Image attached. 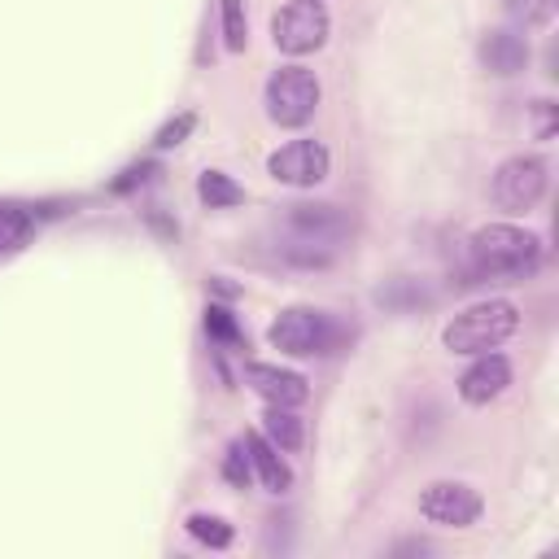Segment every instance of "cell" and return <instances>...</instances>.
Masks as SVG:
<instances>
[{"instance_id":"16","label":"cell","mask_w":559,"mask_h":559,"mask_svg":"<svg viewBox=\"0 0 559 559\" xmlns=\"http://www.w3.org/2000/svg\"><path fill=\"white\" fill-rule=\"evenodd\" d=\"M188 533H192L197 542H205V546H214V550H223V546H231V524H227V520H218V515H205V511H197V515H188Z\"/></svg>"},{"instance_id":"7","label":"cell","mask_w":559,"mask_h":559,"mask_svg":"<svg viewBox=\"0 0 559 559\" xmlns=\"http://www.w3.org/2000/svg\"><path fill=\"white\" fill-rule=\"evenodd\" d=\"M419 511H424L428 524H441V528H472V524L480 520L485 502H480L476 489H467V485H459V480H437V485H428V489L419 493Z\"/></svg>"},{"instance_id":"5","label":"cell","mask_w":559,"mask_h":559,"mask_svg":"<svg viewBox=\"0 0 559 559\" xmlns=\"http://www.w3.org/2000/svg\"><path fill=\"white\" fill-rule=\"evenodd\" d=\"M328 26H332V22H328V9H323L319 0H293V4H284V9L271 17V39H275L280 52L306 57V52L323 48Z\"/></svg>"},{"instance_id":"17","label":"cell","mask_w":559,"mask_h":559,"mask_svg":"<svg viewBox=\"0 0 559 559\" xmlns=\"http://www.w3.org/2000/svg\"><path fill=\"white\" fill-rule=\"evenodd\" d=\"M31 236V214H22V210H0V249H17L22 240Z\"/></svg>"},{"instance_id":"19","label":"cell","mask_w":559,"mask_h":559,"mask_svg":"<svg viewBox=\"0 0 559 559\" xmlns=\"http://www.w3.org/2000/svg\"><path fill=\"white\" fill-rule=\"evenodd\" d=\"M223 39H227V48H231V52H240V48H245V39H249L240 0H223Z\"/></svg>"},{"instance_id":"12","label":"cell","mask_w":559,"mask_h":559,"mask_svg":"<svg viewBox=\"0 0 559 559\" xmlns=\"http://www.w3.org/2000/svg\"><path fill=\"white\" fill-rule=\"evenodd\" d=\"M480 61H485L489 74H502V79L507 74H520L524 61H528V44L515 31H489L480 39Z\"/></svg>"},{"instance_id":"3","label":"cell","mask_w":559,"mask_h":559,"mask_svg":"<svg viewBox=\"0 0 559 559\" xmlns=\"http://www.w3.org/2000/svg\"><path fill=\"white\" fill-rule=\"evenodd\" d=\"M345 231L349 218L341 214V205H288V236L297 240L288 245V253L301 262H328Z\"/></svg>"},{"instance_id":"8","label":"cell","mask_w":559,"mask_h":559,"mask_svg":"<svg viewBox=\"0 0 559 559\" xmlns=\"http://www.w3.org/2000/svg\"><path fill=\"white\" fill-rule=\"evenodd\" d=\"M266 336L280 354H293V358L323 354L328 349V319L310 306H288V310H280V319L271 323Z\"/></svg>"},{"instance_id":"11","label":"cell","mask_w":559,"mask_h":559,"mask_svg":"<svg viewBox=\"0 0 559 559\" xmlns=\"http://www.w3.org/2000/svg\"><path fill=\"white\" fill-rule=\"evenodd\" d=\"M245 380L271 402V406H301L310 397V384L297 376V371H284V367H271V362H249L245 367Z\"/></svg>"},{"instance_id":"18","label":"cell","mask_w":559,"mask_h":559,"mask_svg":"<svg viewBox=\"0 0 559 559\" xmlns=\"http://www.w3.org/2000/svg\"><path fill=\"white\" fill-rule=\"evenodd\" d=\"M205 332L214 341H223V345H240V328H236V319H231L227 306H210L205 310Z\"/></svg>"},{"instance_id":"22","label":"cell","mask_w":559,"mask_h":559,"mask_svg":"<svg viewBox=\"0 0 559 559\" xmlns=\"http://www.w3.org/2000/svg\"><path fill=\"white\" fill-rule=\"evenodd\" d=\"M550 9H555V0H507V13H511L515 22H524V26L546 22V17H550Z\"/></svg>"},{"instance_id":"13","label":"cell","mask_w":559,"mask_h":559,"mask_svg":"<svg viewBox=\"0 0 559 559\" xmlns=\"http://www.w3.org/2000/svg\"><path fill=\"white\" fill-rule=\"evenodd\" d=\"M245 450H249V463H253V472L262 476V485H266L271 493H284V489L293 485V472L284 467L280 450H275L262 432H249V437H245Z\"/></svg>"},{"instance_id":"15","label":"cell","mask_w":559,"mask_h":559,"mask_svg":"<svg viewBox=\"0 0 559 559\" xmlns=\"http://www.w3.org/2000/svg\"><path fill=\"white\" fill-rule=\"evenodd\" d=\"M262 428H266V441L280 445V450H297L301 445V419L293 415V406H271L262 415Z\"/></svg>"},{"instance_id":"9","label":"cell","mask_w":559,"mask_h":559,"mask_svg":"<svg viewBox=\"0 0 559 559\" xmlns=\"http://www.w3.org/2000/svg\"><path fill=\"white\" fill-rule=\"evenodd\" d=\"M328 148L319 140H288L284 148H275L266 157V170L280 179V183H293V188H314L328 179Z\"/></svg>"},{"instance_id":"21","label":"cell","mask_w":559,"mask_h":559,"mask_svg":"<svg viewBox=\"0 0 559 559\" xmlns=\"http://www.w3.org/2000/svg\"><path fill=\"white\" fill-rule=\"evenodd\" d=\"M192 127H197V114H179V118H170L162 131H157V148H175V144H183L188 135H192Z\"/></svg>"},{"instance_id":"1","label":"cell","mask_w":559,"mask_h":559,"mask_svg":"<svg viewBox=\"0 0 559 559\" xmlns=\"http://www.w3.org/2000/svg\"><path fill=\"white\" fill-rule=\"evenodd\" d=\"M472 262L485 275H528L542 262V236L511 227V223H489L472 231Z\"/></svg>"},{"instance_id":"4","label":"cell","mask_w":559,"mask_h":559,"mask_svg":"<svg viewBox=\"0 0 559 559\" xmlns=\"http://www.w3.org/2000/svg\"><path fill=\"white\" fill-rule=\"evenodd\" d=\"M319 109V79L306 66H280L266 79V114L280 127H306Z\"/></svg>"},{"instance_id":"20","label":"cell","mask_w":559,"mask_h":559,"mask_svg":"<svg viewBox=\"0 0 559 559\" xmlns=\"http://www.w3.org/2000/svg\"><path fill=\"white\" fill-rule=\"evenodd\" d=\"M223 476L231 480V485H249V476H253V463H249V450H245V441H231V450H227V459H223Z\"/></svg>"},{"instance_id":"6","label":"cell","mask_w":559,"mask_h":559,"mask_svg":"<svg viewBox=\"0 0 559 559\" xmlns=\"http://www.w3.org/2000/svg\"><path fill=\"white\" fill-rule=\"evenodd\" d=\"M546 192V162L542 157H507L493 170V201L511 214L537 205Z\"/></svg>"},{"instance_id":"10","label":"cell","mask_w":559,"mask_h":559,"mask_svg":"<svg viewBox=\"0 0 559 559\" xmlns=\"http://www.w3.org/2000/svg\"><path fill=\"white\" fill-rule=\"evenodd\" d=\"M511 384V362L502 358V354H476V362L463 371V380H459V397L463 402H472V406H485V402H493L502 389Z\"/></svg>"},{"instance_id":"14","label":"cell","mask_w":559,"mask_h":559,"mask_svg":"<svg viewBox=\"0 0 559 559\" xmlns=\"http://www.w3.org/2000/svg\"><path fill=\"white\" fill-rule=\"evenodd\" d=\"M197 197H201L210 210H231V205L245 201V188H240L231 175H223V170H201V179H197Z\"/></svg>"},{"instance_id":"2","label":"cell","mask_w":559,"mask_h":559,"mask_svg":"<svg viewBox=\"0 0 559 559\" xmlns=\"http://www.w3.org/2000/svg\"><path fill=\"white\" fill-rule=\"evenodd\" d=\"M515 328H520L515 301L489 297V301H476V306L459 310V314L445 323L441 341H445V349H454V354H485V349L502 345Z\"/></svg>"}]
</instances>
